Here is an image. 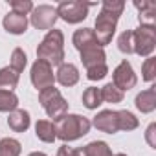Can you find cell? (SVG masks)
<instances>
[{
  "label": "cell",
  "mask_w": 156,
  "mask_h": 156,
  "mask_svg": "<svg viewBox=\"0 0 156 156\" xmlns=\"http://www.w3.org/2000/svg\"><path fill=\"white\" fill-rule=\"evenodd\" d=\"M136 108L143 114H149L156 108V88L151 87L149 90H143L136 96Z\"/></svg>",
  "instance_id": "e0dca14e"
},
{
  "label": "cell",
  "mask_w": 156,
  "mask_h": 156,
  "mask_svg": "<svg viewBox=\"0 0 156 156\" xmlns=\"http://www.w3.org/2000/svg\"><path fill=\"white\" fill-rule=\"evenodd\" d=\"M28 64V55L24 53L22 48H15L11 51V59H9V68H13L17 73H20Z\"/></svg>",
  "instance_id": "d4e9b609"
},
{
  "label": "cell",
  "mask_w": 156,
  "mask_h": 156,
  "mask_svg": "<svg viewBox=\"0 0 156 156\" xmlns=\"http://www.w3.org/2000/svg\"><path fill=\"white\" fill-rule=\"evenodd\" d=\"M138 125H140V121H138V118L132 114V112H129V110H118V127H119V130H134V129H138Z\"/></svg>",
  "instance_id": "603a6c76"
},
{
  "label": "cell",
  "mask_w": 156,
  "mask_h": 156,
  "mask_svg": "<svg viewBox=\"0 0 156 156\" xmlns=\"http://www.w3.org/2000/svg\"><path fill=\"white\" fill-rule=\"evenodd\" d=\"M108 73V68H107V62L105 64H99V66H94V68H88L87 70V77L90 81H101L103 77Z\"/></svg>",
  "instance_id": "f546056e"
},
{
  "label": "cell",
  "mask_w": 156,
  "mask_h": 156,
  "mask_svg": "<svg viewBox=\"0 0 156 156\" xmlns=\"http://www.w3.org/2000/svg\"><path fill=\"white\" fill-rule=\"evenodd\" d=\"M53 125H55V136L59 140L73 141V140H79L90 132L92 121L79 114H64L62 118L53 121Z\"/></svg>",
  "instance_id": "7a4b0ae2"
},
{
  "label": "cell",
  "mask_w": 156,
  "mask_h": 156,
  "mask_svg": "<svg viewBox=\"0 0 156 156\" xmlns=\"http://www.w3.org/2000/svg\"><path fill=\"white\" fill-rule=\"evenodd\" d=\"M35 134L41 141H46V143H51L57 140L55 125H53V121H48V119H39L35 123Z\"/></svg>",
  "instance_id": "d6986e66"
},
{
  "label": "cell",
  "mask_w": 156,
  "mask_h": 156,
  "mask_svg": "<svg viewBox=\"0 0 156 156\" xmlns=\"http://www.w3.org/2000/svg\"><path fill=\"white\" fill-rule=\"evenodd\" d=\"M37 57L44 62H48L51 68L53 66H61L64 61V35L61 30L51 28L44 39L41 41L39 48H37Z\"/></svg>",
  "instance_id": "3957f363"
},
{
  "label": "cell",
  "mask_w": 156,
  "mask_h": 156,
  "mask_svg": "<svg viewBox=\"0 0 156 156\" xmlns=\"http://www.w3.org/2000/svg\"><path fill=\"white\" fill-rule=\"evenodd\" d=\"M8 125L11 130L15 132H26L31 125V118H30V112L24 110V108H15L13 112H9L8 116Z\"/></svg>",
  "instance_id": "5bb4252c"
},
{
  "label": "cell",
  "mask_w": 156,
  "mask_h": 156,
  "mask_svg": "<svg viewBox=\"0 0 156 156\" xmlns=\"http://www.w3.org/2000/svg\"><path fill=\"white\" fill-rule=\"evenodd\" d=\"M2 24H4V30L8 33H11V35H22L28 30V17L11 11V13H8L4 17V22Z\"/></svg>",
  "instance_id": "4fadbf2b"
},
{
  "label": "cell",
  "mask_w": 156,
  "mask_h": 156,
  "mask_svg": "<svg viewBox=\"0 0 156 156\" xmlns=\"http://www.w3.org/2000/svg\"><path fill=\"white\" fill-rule=\"evenodd\" d=\"M19 79H20V73H17L13 68L9 66L0 68V90L13 92L19 85Z\"/></svg>",
  "instance_id": "ac0fdd59"
},
{
  "label": "cell",
  "mask_w": 156,
  "mask_h": 156,
  "mask_svg": "<svg viewBox=\"0 0 156 156\" xmlns=\"http://www.w3.org/2000/svg\"><path fill=\"white\" fill-rule=\"evenodd\" d=\"M154 134H156V123H151L149 125V129H147V132H145V138H147V143L154 149L156 147V140H154Z\"/></svg>",
  "instance_id": "4dcf8cb0"
},
{
  "label": "cell",
  "mask_w": 156,
  "mask_h": 156,
  "mask_svg": "<svg viewBox=\"0 0 156 156\" xmlns=\"http://www.w3.org/2000/svg\"><path fill=\"white\" fill-rule=\"evenodd\" d=\"M118 48L121 53H134V48H132V30H127L119 35L118 39Z\"/></svg>",
  "instance_id": "83f0119b"
},
{
  "label": "cell",
  "mask_w": 156,
  "mask_h": 156,
  "mask_svg": "<svg viewBox=\"0 0 156 156\" xmlns=\"http://www.w3.org/2000/svg\"><path fill=\"white\" fill-rule=\"evenodd\" d=\"M57 9L53 8V6H48V4H41V6H37V8H33V11H31V24H33V28H37V30H51L53 26H55V22H57Z\"/></svg>",
  "instance_id": "9c48e42d"
},
{
  "label": "cell",
  "mask_w": 156,
  "mask_h": 156,
  "mask_svg": "<svg viewBox=\"0 0 156 156\" xmlns=\"http://www.w3.org/2000/svg\"><path fill=\"white\" fill-rule=\"evenodd\" d=\"M19 107V98L15 92L0 90V112H13Z\"/></svg>",
  "instance_id": "cb8c5ba5"
},
{
  "label": "cell",
  "mask_w": 156,
  "mask_h": 156,
  "mask_svg": "<svg viewBox=\"0 0 156 156\" xmlns=\"http://www.w3.org/2000/svg\"><path fill=\"white\" fill-rule=\"evenodd\" d=\"M141 77L147 81V83H152L154 77H156V59L154 57H147L145 62L141 64Z\"/></svg>",
  "instance_id": "4316f807"
},
{
  "label": "cell",
  "mask_w": 156,
  "mask_h": 156,
  "mask_svg": "<svg viewBox=\"0 0 156 156\" xmlns=\"http://www.w3.org/2000/svg\"><path fill=\"white\" fill-rule=\"evenodd\" d=\"M39 103L46 110L48 118H51L53 121H57L59 118H62L68 112V101L62 98V94L55 87H48V88L41 90L39 92Z\"/></svg>",
  "instance_id": "277c9868"
},
{
  "label": "cell",
  "mask_w": 156,
  "mask_h": 156,
  "mask_svg": "<svg viewBox=\"0 0 156 156\" xmlns=\"http://www.w3.org/2000/svg\"><path fill=\"white\" fill-rule=\"evenodd\" d=\"M134 8L138 9L140 26L156 24V2H152V0H134Z\"/></svg>",
  "instance_id": "8fae6325"
},
{
  "label": "cell",
  "mask_w": 156,
  "mask_h": 156,
  "mask_svg": "<svg viewBox=\"0 0 156 156\" xmlns=\"http://www.w3.org/2000/svg\"><path fill=\"white\" fill-rule=\"evenodd\" d=\"M105 59H107V53L101 46H90V48L81 51V61H83L87 70L99 66V64H105Z\"/></svg>",
  "instance_id": "9a60e30c"
},
{
  "label": "cell",
  "mask_w": 156,
  "mask_h": 156,
  "mask_svg": "<svg viewBox=\"0 0 156 156\" xmlns=\"http://www.w3.org/2000/svg\"><path fill=\"white\" fill-rule=\"evenodd\" d=\"M81 156H114L110 147L105 141H90L83 149H79Z\"/></svg>",
  "instance_id": "ffe728a7"
},
{
  "label": "cell",
  "mask_w": 156,
  "mask_h": 156,
  "mask_svg": "<svg viewBox=\"0 0 156 156\" xmlns=\"http://www.w3.org/2000/svg\"><path fill=\"white\" fill-rule=\"evenodd\" d=\"M92 4H85L81 0H66L61 2L55 9H57V17L62 19L68 24H79L88 17V8Z\"/></svg>",
  "instance_id": "8992f818"
},
{
  "label": "cell",
  "mask_w": 156,
  "mask_h": 156,
  "mask_svg": "<svg viewBox=\"0 0 156 156\" xmlns=\"http://www.w3.org/2000/svg\"><path fill=\"white\" fill-rule=\"evenodd\" d=\"M92 125L98 130L107 132V134L118 132L119 130V127H118V110H101V112H98Z\"/></svg>",
  "instance_id": "30bf717a"
},
{
  "label": "cell",
  "mask_w": 156,
  "mask_h": 156,
  "mask_svg": "<svg viewBox=\"0 0 156 156\" xmlns=\"http://www.w3.org/2000/svg\"><path fill=\"white\" fill-rule=\"evenodd\" d=\"M132 48L140 57H151L156 48V30L154 26H140L132 31Z\"/></svg>",
  "instance_id": "5b68a950"
},
{
  "label": "cell",
  "mask_w": 156,
  "mask_h": 156,
  "mask_svg": "<svg viewBox=\"0 0 156 156\" xmlns=\"http://www.w3.org/2000/svg\"><path fill=\"white\" fill-rule=\"evenodd\" d=\"M72 42H73V46L79 50V51H83V50H87L90 46H99L98 41H96V35H94V30L92 28L77 30L73 33V37H72Z\"/></svg>",
  "instance_id": "2e32d148"
},
{
  "label": "cell",
  "mask_w": 156,
  "mask_h": 156,
  "mask_svg": "<svg viewBox=\"0 0 156 156\" xmlns=\"http://www.w3.org/2000/svg\"><path fill=\"white\" fill-rule=\"evenodd\" d=\"M31 83H33V87L41 92V90H44V88H48V87H53V83H55V75H53V68L48 64V62H44V61H41V59H37L35 62H33V66H31Z\"/></svg>",
  "instance_id": "ba28073f"
},
{
  "label": "cell",
  "mask_w": 156,
  "mask_h": 156,
  "mask_svg": "<svg viewBox=\"0 0 156 156\" xmlns=\"http://www.w3.org/2000/svg\"><path fill=\"white\" fill-rule=\"evenodd\" d=\"M9 6H11L13 13L24 15V17H26L28 13H31V11H33V2H31V0H11Z\"/></svg>",
  "instance_id": "f1b7e54d"
},
{
  "label": "cell",
  "mask_w": 156,
  "mask_h": 156,
  "mask_svg": "<svg viewBox=\"0 0 156 156\" xmlns=\"http://www.w3.org/2000/svg\"><path fill=\"white\" fill-rule=\"evenodd\" d=\"M136 83H138V77H136V73H134L130 62H129L127 59L121 61V62L114 68V72H112V85H114L118 90L125 92V90L134 88Z\"/></svg>",
  "instance_id": "52a82bcc"
},
{
  "label": "cell",
  "mask_w": 156,
  "mask_h": 156,
  "mask_svg": "<svg viewBox=\"0 0 156 156\" xmlns=\"http://www.w3.org/2000/svg\"><path fill=\"white\" fill-rule=\"evenodd\" d=\"M114 156H127L125 152H118V154H114Z\"/></svg>",
  "instance_id": "836d02e7"
},
{
  "label": "cell",
  "mask_w": 156,
  "mask_h": 156,
  "mask_svg": "<svg viewBox=\"0 0 156 156\" xmlns=\"http://www.w3.org/2000/svg\"><path fill=\"white\" fill-rule=\"evenodd\" d=\"M123 9H125V2H118V0H105L101 4V11L96 19V30H94L96 41L101 48L110 44Z\"/></svg>",
  "instance_id": "6da1fadb"
},
{
  "label": "cell",
  "mask_w": 156,
  "mask_h": 156,
  "mask_svg": "<svg viewBox=\"0 0 156 156\" xmlns=\"http://www.w3.org/2000/svg\"><path fill=\"white\" fill-rule=\"evenodd\" d=\"M101 103H103V99H101V90H99L98 87H88V88L83 92V105H85L88 110H96Z\"/></svg>",
  "instance_id": "44dd1931"
},
{
  "label": "cell",
  "mask_w": 156,
  "mask_h": 156,
  "mask_svg": "<svg viewBox=\"0 0 156 156\" xmlns=\"http://www.w3.org/2000/svg\"><path fill=\"white\" fill-rule=\"evenodd\" d=\"M101 90V99L103 101H107V103H121L123 101V92L121 90H118L112 83H107L103 88H99Z\"/></svg>",
  "instance_id": "484cf974"
},
{
  "label": "cell",
  "mask_w": 156,
  "mask_h": 156,
  "mask_svg": "<svg viewBox=\"0 0 156 156\" xmlns=\"http://www.w3.org/2000/svg\"><path fill=\"white\" fill-rule=\"evenodd\" d=\"M22 145L15 138H2L0 140V156H20Z\"/></svg>",
  "instance_id": "7402d4cb"
},
{
  "label": "cell",
  "mask_w": 156,
  "mask_h": 156,
  "mask_svg": "<svg viewBox=\"0 0 156 156\" xmlns=\"http://www.w3.org/2000/svg\"><path fill=\"white\" fill-rule=\"evenodd\" d=\"M55 81L62 87H73L79 81V70L72 62H62L55 73Z\"/></svg>",
  "instance_id": "7c38bea8"
},
{
  "label": "cell",
  "mask_w": 156,
  "mask_h": 156,
  "mask_svg": "<svg viewBox=\"0 0 156 156\" xmlns=\"http://www.w3.org/2000/svg\"><path fill=\"white\" fill-rule=\"evenodd\" d=\"M28 156H48V154H44V152H31V154H28Z\"/></svg>",
  "instance_id": "d6a6232c"
},
{
  "label": "cell",
  "mask_w": 156,
  "mask_h": 156,
  "mask_svg": "<svg viewBox=\"0 0 156 156\" xmlns=\"http://www.w3.org/2000/svg\"><path fill=\"white\" fill-rule=\"evenodd\" d=\"M57 156H81V154H79V151H77V149H73V147L62 145V147H59V151H57Z\"/></svg>",
  "instance_id": "1f68e13d"
}]
</instances>
